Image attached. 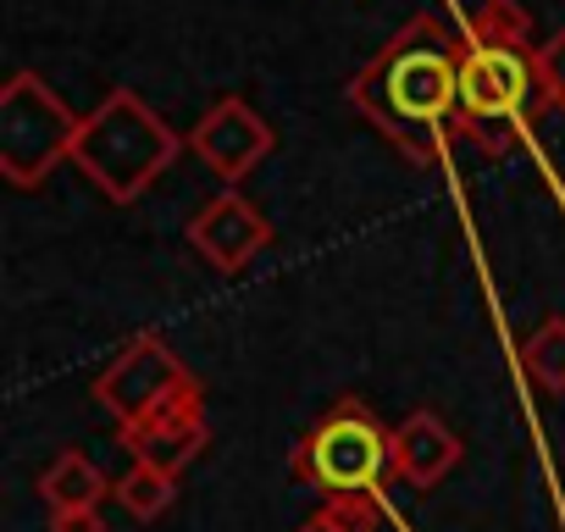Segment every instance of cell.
I'll return each mask as SVG.
<instances>
[{"mask_svg": "<svg viewBox=\"0 0 565 532\" xmlns=\"http://www.w3.org/2000/svg\"><path fill=\"white\" fill-rule=\"evenodd\" d=\"M289 471L322 499H377L383 477H394V433L361 394H344L306 427Z\"/></svg>", "mask_w": 565, "mask_h": 532, "instance_id": "3957f363", "label": "cell"}, {"mask_svg": "<svg viewBox=\"0 0 565 532\" xmlns=\"http://www.w3.org/2000/svg\"><path fill=\"white\" fill-rule=\"evenodd\" d=\"M532 40V12L521 0H482L466 18V45H504V51H526Z\"/></svg>", "mask_w": 565, "mask_h": 532, "instance_id": "4fadbf2b", "label": "cell"}, {"mask_svg": "<svg viewBox=\"0 0 565 532\" xmlns=\"http://www.w3.org/2000/svg\"><path fill=\"white\" fill-rule=\"evenodd\" d=\"M532 100H537V73H532L526 51L466 45V56H460V117H455L460 139H471L482 156H504L526 134Z\"/></svg>", "mask_w": 565, "mask_h": 532, "instance_id": "277c9868", "label": "cell"}, {"mask_svg": "<svg viewBox=\"0 0 565 532\" xmlns=\"http://www.w3.org/2000/svg\"><path fill=\"white\" fill-rule=\"evenodd\" d=\"M73 161L89 172V183L128 205L139 200L172 161H178V134L134 95V89H111L78 128V145H73Z\"/></svg>", "mask_w": 565, "mask_h": 532, "instance_id": "7a4b0ae2", "label": "cell"}, {"mask_svg": "<svg viewBox=\"0 0 565 532\" xmlns=\"http://www.w3.org/2000/svg\"><path fill=\"white\" fill-rule=\"evenodd\" d=\"M134 521H156V515H167L172 510V499H178V471H161V466H150V460H134L122 477H117V493H111Z\"/></svg>", "mask_w": 565, "mask_h": 532, "instance_id": "7c38bea8", "label": "cell"}, {"mask_svg": "<svg viewBox=\"0 0 565 532\" xmlns=\"http://www.w3.org/2000/svg\"><path fill=\"white\" fill-rule=\"evenodd\" d=\"M211 427H205V405H200V383L183 389L178 400H167L161 411H150L145 422L122 427V449L134 460H150L161 471H183L189 460H200Z\"/></svg>", "mask_w": 565, "mask_h": 532, "instance_id": "9c48e42d", "label": "cell"}, {"mask_svg": "<svg viewBox=\"0 0 565 532\" xmlns=\"http://www.w3.org/2000/svg\"><path fill=\"white\" fill-rule=\"evenodd\" d=\"M51 532H106L100 510H51Z\"/></svg>", "mask_w": 565, "mask_h": 532, "instance_id": "e0dca14e", "label": "cell"}, {"mask_svg": "<svg viewBox=\"0 0 565 532\" xmlns=\"http://www.w3.org/2000/svg\"><path fill=\"white\" fill-rule=\"evenodd\" d=\"M460 56L466 45L444 18H411L355 78L350 106L416 167L438 161L460 117Z\"/></svg>", "mask_w": 565, "mask_h": 532, "instance_id": "6da1fadb", "label": "cell"}, {"mask_svg": "<svg viewBox=\"0 0 565 532\" xmlns=\"http://www.w3.org/2000/svg\"><path fill=\"white\" fill-rule=\"evenodd\" d=\"M183 389H194V377H189V366H183L156 333H134V339L111 355V366L95 377V400L117 416V427L145 422L150 411H161V405L178 400Z\"/></svg>", "mask_w": 565, "mask_h": 532, "instance_id": "8992f818", "label": "cell"}, {"mask_svg": "<svg viewBox=\"0 0 565 532\" xmlns=\"http://www.w3.org/2000/svg\"><path fill=\"white\" fill-rule=\"evenodd\" d=\"M532 73H537V100H543L548 111H565V29H559L548 45H537Z\"/></svg>", "mask_w": 565, "mask_h": 532, "instance_id": "2e32d148", "label": "cell"}, {"mask_svg": "<svg viewBox=\"0 0 565 532\" xmlns=\"http://www.w3.org/2000/svg\"><path fill=\"white\" fill-rule=\"evenodd\" d=\"M377 515H383V499H328L295 532H377Z\"/></svg>", "mask_w": 565, "mask_h": 532, "instance_id": "9a60e30c", "label": "cell"}, {"mask_svg": "<svg viewBox=\"0 0 565 532\" xmlns=\"http://www.w3.org/2000/svg\"><path fill=\"white\" fill-rule=\"evenodd\" d=\"M521 366L543 394H565V317H548L526 344H521Z\"/></svg>", "mask_w": 565, "mask_h": 532, "instance_id": "5bb4252c", "label": "cell"}, {"mask_svg": "<svg viewBox=\"0 0 565 532\" xmlns=\"http://www.w3.org/2000/svg\"><path fill=\"white\" fill-rule=\"evenodd\" d=\"M78 128H84V117H73L45 78L18 73L7 84V95H0V172L18 189L45 183L56 172V161L73 156Z\"/></svg>", "mask_w": 565, "mask_h": 532, "instance_id": "5b68a950", "label": "cell"}, {"mask_svg": "<svg viewBox=\"0 0 565 532\" xmlns=\"http://www.w3.org/2000/svg\"><path fill=\"white\" fill-rule=\"evenodd\" d=\"M117 482L84 455V449H62L45 471H40V499L51 510H100V499H111Z\"/></svg>", "mask_w": 565, "mask_h": 532, "instance_id": "8fae6325", "label": "cell"}, {"mask_svg": "<svg viewBox=\"0 0 565 532\" xmlns=\"http://www.w3.org/2000/svg\"><path fill=\"white\" fill-rule=\"evenodd\" d=\"M189 244L216 266V273H244V266L271 244V222L238 194V189H222L216 200H205L189 222Z\"/></svg>", "mask_w": 565, "mask_h": 532, "instance_id": "ba28073f", "label": "cell"}, {"mask_svg": "<svg viewBox=\"0 0 565 532\" xmlns=\"http://www.w3.org/2000/svg\"><path fill=\"white\" fill-rule=\"evenodd\" d=\"M271 145H277V134L249 111V100H238V95H227V100H216L194 128H189V150L222 178V183H238L244 172H255L266 156H271Z\"/></svg>", "mask_w": 565, "mask_h": 532, "instance_id": "52a82bcc", "label": "cell"}, {"mask_svg": "<svg viewBox=\"0 0 565 532\" xmlns=\"http://www.w3.org/2000/svg\"><path fill=\"white\" fill-rule=\"evenodd\" d=\"M460 455H466L460 433H455L444 416H433V411L405 416L399 433H394V477H399L405 488H416V493L438 488V482L460 466Z\"/></svg>", "mask_w": 565, "mask_h": 532, "instance_id": "30bf717a", "label": "cell"}]
</instances>
